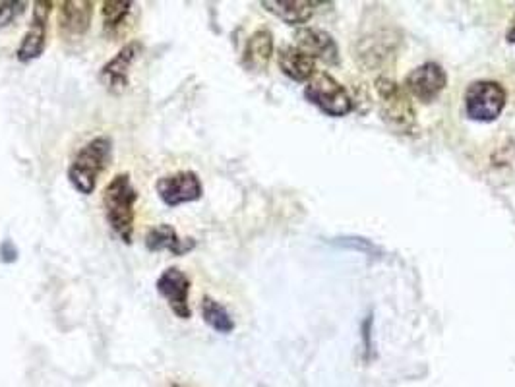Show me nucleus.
I'll return each instance as SVG.
<instances>
[{
  "mask_svg": "<svg viewBox=\"0 0 515 387\" xmlns=\"http://www.w3.org/2000/svg\"><path fill=\"white\" fill-rule=\"evenodd\" d=\"M138 202V190L132 186L130 175H117L105 188L103 204L105 217L111 229L124 240L132 244L134 237V206Z\"/></svg>",
  "mask_w": 515,
  "mask_h": 387,
  "instance_id": "f257e3e1",
  "label": "nucleus"
},
{
  "mask_svg": "<svg viewBox=\"0 0 515 387\" xmlns=\"http://www.w3.org/2000/svg\"><path fill=\"white\" fill-rule=\"evenodd\" d=\"M113 155V142L107 136H99L80 149L68 167L70 184L84 196H90L97 186L99 175L109 167Z\"/></svg>",
  "mask_w": 515,
  "mask_h": 387,
  "instance_id": "f03ea898",
  "label": "nucleus"
},
{
  "mask_svg": "<svg viewBox=\"0 0 515 387\" xmlns=\"http://www.w3.org/2000/svg\"><path fill=\"white\" fill-rule=\"evenodd\" d=\"M378 107L382 120L397 134H413L417 130V113L411 95L394 80H376Z\"/></svg>",
  "mask_w": 515,
  "mask_h": 387,
  "instance_id": "7ed1b4c3",
  "label": "nucleus"
},
{
  "mask_svg": "<svg viewBox=\"0 0 515 387\" xmlns=\"http://www.w3.org/2000/svg\"><path fill=\"white\" fill-rule=\"evenodd\" d=\"M306 99L330 117H345L353 111V99L328 72H316L304 90Z\"/></svg>",
  "mask_w": 515,
  "mask_h": 387,
  "instance_id": "20e7f679",
  "label": "nucleus"
},
{
  "mask_svg": "<svg viewBox=\"0 0 515 387\" xmlns=\"http://www.w3.org/2000/svg\"><path fill=\"white\" fill-rule=\"evenodd\" d=\"M506 107V91L492 80L473 82L465 91V111L469 119L492 122Z\"/></svg>",
  "mask_w": 515,
  "mask_h": 387,
  "instance_id": "39448f33",
  "label": "nucleus"
},
{
  "mask_svg": "<svg viewBox=\"0 0 515 387\" xmlns=\"http://www.w3.org/2000/svg\"><path fill=\"white\" fill-rule=\"evenodd\" d=\"M157 194L161 202L169 208H179L182 204H192L202 198V182L196 173L182 171L171 177L157 180Z\"/></svg>",
  "mask_w": 515,
  "mask_h": 387,
  "instance_id": "423d86ee",
  "label": "nucleus"
},
{
  "mask_svg": "<svg viewBox=\"0 0 515 387\" xmlns=\"http://www.w3.org/2000/svg\"><path fill=\"white\" fill-rule=\"evenodd\" d=\"M448 84V76L444 68L436 62H426L423 66H417L407 78H405V90L409 95L417 97L421 103H432L440 97Z\"/></svg>",
  "mask_w": 515,
  "mask_h": 387,
  "instance_id": "0eeeda50",
  "label": "nucleus"
},
{
  "mask_svg": "<svg viewBox=\"0 0 515 387\" xmlns=\"http://www.w3.org/2000/svg\"><path fill=\"white\" fill-rule=\"evenodd\" d=\"M397 43L399 39H395L392 31H376L372 35H366L359 39V45L355 49V60L366 70L380 68L394 57Z\"/></svg>",
  "mask_w": 515,
  "mask_h": 387,
  "instance_id": "6e6552de",
  "label": "nucleus"
},
{
  "mask_svg": "<svg viewBox=\"0 0 515 387\" xmlns=\"http://www.w3.org/2000/svg\"><path fill=\"white\" fill-rule=\"evenodd\" d=\"M157 293L165 298L173 310V314L181 320H188L192 316L188 293H190V279L182 273L181 269L169 268L161 273L155 283Z\"/></svg>",
  "mask_w": 515,
  "mask_h": 387,
  "instance_id": "1a4fd4ad",
  "label": "nucleus"
},
{
  "mask_svg": "<svg viewBox=\"0 0 515 387\" xmlns=\"http://www.w3.org/2000/svg\"><path fill=\"white\" fill-rule=\"evenodd\" d=\"M33 6L35 8H33L30 30L24 35V39L18 47V53H16L20 62H31V60L39 59L43 55L45 41H47V20H49L53 2L39 0Z\"/></svg>",
  "mask_w": 515,
  "mask_h": 387,
  "instance_id": "9d476101",
  "label": "nucleus"
},
{
  "mask_svg": "<svg viewBox=\"0 0 515 387\" xmlns=\"http://www.w3.org/2000/svg\"><path fill=\"white\" fill-rule=\"evenodd\" d=\"M93 18V2L90 0H66L59 8V31L64 37H82L90 30Z\"/></svg>",
  "mask_w": 515,
  "mask_h": 387,
  "instance_id": "9b49d317",
  "label": "nucleus"
},
{
  "mask_svg": "<svg viewBox=\"0 0 515 387\" xmlns=\"http://www.w3.org/2000/svg\"><path fill=\"white\" fill-rule=\"evenodd\" d=\"M140 49H142L140 43H128L126 47H122L121 53L115 59L109 60L101 68V82L113 93H121L122 90H126L130 66L138 59Z\"/></svg>",
  "mask_w": 515,
  "mask_h": 387,
  "instance_id": "f8f14e48",
  "label": "nucleus"
},
{
  "mask_svg": "<svg viewBox=\"0 0 515 387\" xmlns=\"http://www.w3.org/2000/svg\"><path fill=\"white\" fill-rule=\"evenodd\" d=\"M297 47L312 59L324 60L330 66L339 62V51L334 37L326 31L312 30V28L297 31Z\"/></svg>",
  "mask_w": 515,
  "mask_h": 387,
  "instance_id": "ddd939ff",
  "label": "nucleus"
},
{
  "mask_svg": "<svg viewBox=\"0 0 515 387\" xmlns=\"http://www.w3.org/2000/svg\"><path fill=\"white\" fill-rule=\"evenodd\" d=\"M277 62L283 74L295 82H308L316 74V60L299 47H281L277 53Z\"/></svg>",
  "mask_w": 515,
  "mask_h": 387,
  "instance_id": "4468645a",
  "label": "nucleus"
},
{
  "mask_svg": "<svg viewBox=\"0 0 515 387\" xmlns=\"http://www.w3.org/2000/svg\"><path fill=\"white\" fill-rule=\"evenodd\" d=\"M196 242L192 239L182 240L175 227L161 223L157 227L150 229V233L146 235V248L150 252H171L175 256H184L190 250H194Z\"/></svg>",
  "mask_w": 515,
  "mask_h": 387,
  "instance_id": "2eb2a0df",
  "label": "nucleus"
},
{
  "mask_svg": "<svg viewBox=\"0 0 515 387\" xmlns=\"http://www.w3.org/2000/svg\"><path fill=\"white\" fill-rule=\"evenodd\" d=\"M262 6L289 26H303L316 10V2L308 0H264Z\"/></svg>",
  "mask_w": 515,
  "mask_h": 387,
  "instance_id": "dca6fc26",
  "label": "nucleus"
},
{
  "mask_svg": "<svg viewBox=\"0 0 515 387\" xmlns=\"http://www.w3.org/2000/svg\"><path fill=\"white\" fill-rule=\"evenodd\" d=\"M273 55L272 31L258 30L246 43L244 66L250 70H264Z\"/></svg>",
  "mask_w": 515,
  "mask_h": 387,
  "instance_id": "f3484780",
  "label": "nucleus"
},
{
  "mask_svg": "<svg viewBox=\"0 0 515 387\" xmlns=\"http://www.w3.org/2000/svg\"><path fill=\"white\" fill-rule=\"evenodd\" d=\"M202 318L217 333L227 335L235 329V322H233L231 314L227 312V308L223 304H219L217 300H213L212 297H204L202 300Z\"/></svg>",
  "mask_w": 515,
  "mask_h": 387,
  "instance_id": "a211bd4d",
  "label": "nucleus"
},
{
  "mask_svg": "<svg viewBox=\"0 0 515 387\" xmlns=\"http://www.w3.org/2000/svg\"><path fill=\"white\" fill-rule=\"evenodd\" d=\"M132 2H121V0H109L103 2V30L107 33H115L121 28L122 22L130 14Z\"/></svg>",
  "mask_w": 515,
  "mask_h": 387,
  "instance_id": "6ab92c4d",
  "label": "nucleus"
},
{
  "mask_svg": "<svg viewBox=\"0 0 515 387\" xmlns=\"http://www.w3.org/2000/svg\"><path fill=\"white\" fill-rule=\"evenodd\" d=\"M26 6H28L26 2H14V0L4 2V0H0V31L4 30L6 26H10L16 18H20L24 14Z\"/></svg>",
  "mask_w": 515,
  "mask_h": 387,
  "instance_id": "aec40b11",
  "label": "nucleus"
},
{
  "mask_svg": "<svg viewBox=\"0 0 515 387\" xmlns=\"http://www.w3.org/2000/svg\"><path fill=\"white\" fill-rule=\"evenodd\" d=\"M18 260V248L14 246L12 240H2L0 244V262L2 264H12Z\"/></svg>",
  "mask_w": 515,
  "mask_h": 387,
  "instance_id": "412c9836",
  "label": "nucleus"
},
{
  "mask_svg": "<svg viewBox=\"0 0 515 387\" xmlns=\"http://www.w3.org/2000/svg\"><path fill=\"white\" fill-rule=\"evenodd\" d=\"M506 39H508L510 43H515V18L514 22H512V26H510V30L506 33Z\"/></svg>",
  "mask_w": 515,
  "mask_h": 387,
  "instance_id": "4be33fe9",
  "label": "nucleus"
},
{
  "mask_svg": "<svg viewBox=\"0 0 515 387\" xmlns=\"http://www.w3.org/2000/svg\"><path fill=\"white\" fill-rule=\"evenodd\" d=\"M169 387H188V386H182V384H171Z\"/></svg>",
  "mask_w": 515,
  "mask_h": 387,
  "instance_id": "5701e85b",
  "label": "nucleus"
}]
</instances>
